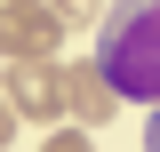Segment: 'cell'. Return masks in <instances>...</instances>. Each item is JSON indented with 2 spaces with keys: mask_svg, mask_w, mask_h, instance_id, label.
<instances>
[{
  "mask_svg": "<svg viewBox=\"0 0 160 152\" xmlns=\"http://www.w3.org/2000/svg\"><path fill=\"white\" fill-rule=\"evenodd\" d=\"M112 104H120V88H112V72H104L96 56H72L64 64V120H72V128L96 136L104 120H112Z\"/></svg>",
  "mask_w": 160,
  "mask_h": 152,
  "instance_id": "cell-4",
  "label": "cell"
},
{
  "mask_svg": "<svg viewBox=\"0 0 160 152\" xmlns=\"http://www.w3.org/2000/svg\"><path fill=\"white\" fill-rule=\"evenodd\" d=\"M88 56L112 72L120 96L136 104H160V0H112L96 24V48Z\"/></svg>",
  "mask_w": 160,
  "mask_h": 152,
  "instance_id": "cell-1",
  "label": "cell"
},
{
  "mask_svg": "<svg viewBox=\"0 0 160 152\" xmlns=\"http://www.w3.org/2000/svg\"><path fill=\"white\" fill-rule=\"evenodd\" d=\"M144 152H160V104H152V120H144Z\"/></svg>",
  "mask_w": 160,
  "mask_h": 152,
  "instance_id": "cell-8",
  "label": "cell"
},
{
  "mask_svg": "<svg viewBox=\"0 0 160 152\" xmlns=\"http://www.w3.org/2000/svg\"><path fill=\"white\" fill-rule=\"evenodd\" d=\"M8 136H16V104L0 96V144H8Z\"/></svg>",
  "mask_w": 160,
  "mask_h": 152,
  "instance_id": "cell-7",
  "label": "cell"
},
{
  "mask_svg": "<svg viewBox=\"0 0 160 152\" xmlns=\"http://www.w3.org/2000/svg\"><path fill=\"white\" fill-rule=\"evenodd\" d=\"M40 152H96V136H88V128H48Z\"/></svg>",
  "mask_w": 160,
  "mask_h": 152,
  "instance_id": "cell-6",
  "label": "cell"
},
{
  "mask_svg": "<svg viewBox=\"0 0 160 152\" xmlns=\"http://www.w3.org/2000/svg\"><path fill=\"white\" fill-rule=\"evenodd\" d=\"M0 56L8 64H64V24L48 0H0Z\"/></svg>",
  "mask_w": 160,
  "mask_h": 152,
  "instance_id": "cell-2",
  "label": "cell"
},
{
  "mask_svg": "<svg viewBox=\"0 0 160 152\" xmlns=\"http://www.w3.org/2000/svg\"><path fill=\"white\" fill-rule=\"evenodd\" d=\"M0 96L16 104V120L64 128V64H8L0 72Z\"/></svg>",
  "mask_w": 160,
  "mask_h": 152,
  "instance_id": "cell-3",
  "label": "cell"
},
{
  "mask_svg": "<svg viewBox=\"0 0 160 152\" xmlns=\"http://www.w3.org/2000/svg\"><path fill=\"white\" fill-rule=\"evenodd\" d=\"M48 16H56L64 40H72V32H96L104 24V0H48Z\"/></svg>",
  "mask_w": 160,
  "mask_h": 152,
  "instance_id": "cell-5",
  "label": "cell"
}]
</instances>
